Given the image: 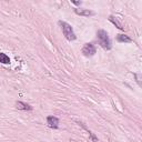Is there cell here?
<instances>
[{"mask_svg": "<svg viewBox=\"0 0 142 142\" xmlns=\"http://www.w3.org/2000/svg\"><path fill=\"white\" fill-rule=\"evenodd\" d=\"M97 39L99 41V44L102 47L104 50H111L112 44H111L110 37L108 35V32L103 29H100L97 31Z\"/></svg>", "mask_w": 142, "mask_h": 142, "instance_id": "1", "label": "cell"}, {"mask_svg": "<svg viewBox=\"0 0 142 142\" xmlns=\"http://www.w3.org/2000/svg\"><path fill=\"white\" fill-rule=\"evenodd\" d=\"M59 24L61 26V29H62V32L63 35H65V37L67 40L69 41H73L76 40V35H74L73 32V29H72V27L70 26L69 23H67L66 21H59Z\"/></svg>", "mask_w": 142, "mask_h": 142, "instance_id": "2", "label": "cell"}, {"mask_svg": "<svg viewBox=\"0 0 142 142\" xmlns=\"http://www.w3.org/2000/svg\"><path fill=\"white\" fill-rule=\"evenodd\" d=\"M96 52H97V48L92 43H86L82 48V53L86 57H92V55L96 54Z\"/></svg>", "mask_w": 142, "mask_h": 142, "instance_id": "3", "label": "cell"}, {"mask_svg": "<svg viewBox=\"0 0 142 142\" xmlns=\"http://www.w3.org/2000/svg\"><path fill=\"white\" fill-rule=\"evenodd\" d=\"M74 13L78 16H82V17H91V16L96 15L94 11L89 10V9H82V8H77V9H74Z\"/></svg>", "mask_w": 142, "mask_h": 142, "instance_id": "4", "label": "cell"}, {"mask_svg": "<svg viewBox=\"0 0 142 142\" xmlns=\"http://www.w3.org/2000/svg\"><path fill=\"white\" fill-rule=\"evenodd\" d=\"M47 123L52 129H58L59 128V119L54 116H49L47 118Z\"/></svg>", "mask_w": 142, "mask_h": 142, "instance_id": "5", "label": "cell"}, {"mask_svg": "<svg viewBox=\"0 0 142 142\" xmlns=\"http://www.w3.org/2000/svg\"><path fill=\"white\" fill-rule=\"evenodd\" d=\"M17 108H18L19 110H24V111H31L33 108L31 107L30 104H28L26 103V102H22V101H17Z\"/></svg>", "mask_w": 142, "mask_h": 142, "instance_id": "6", "label": "cell"}, {"mask_svg": "<svg viewBox=\"0 0 142 142\" xmlns=\"http://www.w3.org/2000/svg\"><path fill=\"white\" fill-rule=\"evenodd\" d=\"M117 41L121 43H130L132 42V39L127 35H117Z\"/></svg>", "mask_w": 142, "mask_h": 142, "instance_id": "7", "label": "cell"}, {"mask_svg": "<svg viewBox=\"0 0 142 142\" xmlns=\"http://www.w3.org/2000/svg\"><path fill=\"white\" fill-rule=\"evenodd\" d=\"M0 63H4V65H9L10 63V58L4 52H0Z\"/></svg>", "mask_w": 142, "mask_h": 142, "instance_id": "8", "label": "cell"}, {"mask_svg": "<svg viewBox=\"0 0 142 142\" xmlns=\"http://www.w3.org/2000/svg\"><path fill=\"white\" fill-rule=\"evenodd\" d=\"M109 20H110L111 22H112V23L115 24V26H116L117 28H118V29H120V30H123V27L121 26V23H120V22L118 21V19H117L115 16H109Z\"/></svg>", "mask_w": 142, "mask_h": 142, "instance_id": "9", "label": "cell"}, {"mask_svg": "<svg viewBox=\"0 0 142 142\" xmlns=\"http://www.w3.org/2000/svg\"><path fill=\"white\" fill-rule=\"evenodd\" d=\"M79 124H81V126H82V127L84 128V129H86V130H87V131H88L89 135H90V138H91V140H92L93 142H98V138L96 137V134H94V133H92V132H91V131H90V130H89V129H87V127H86V126H84V124H83V123H81V122H79Z\"/></svg>", "mask_w": 142, "mask_h": 142, "instance_id": "10", "label": "cell"}, {"mask_svg": "<svg viewBox=\"0 0 142 142\" xmlns=\"http://www.w3.org/2000/svg\"><path fill=\"white\" fill-rule=\"evenodd\" d=\"M71 4H73L76 6H80L81 5V1H74V0H71Z\"/></svg>", "mask_w": 142, "mask_h": 142, "instance_id": "11", "label": "cell"}]
</instances>
